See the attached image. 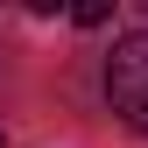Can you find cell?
I'll return each instance as SVG.
<instances>
[{
  "mask_svg": "<svg viewBox=\"0 0 148 148\" xmlns=\"http://www.w3.org/2000/svg\"><path fill=\"white\" fill-rule=\"evenodd\" d=\"M0 148H7V141H0Z\"/></svg>",
  "mask_w": 148,
  "mask_h": 148,
  "instance_id": "cell-3",
  "label": "cell"
},
{
  "mask_svg": "<svg viewBox=\"0 0 148 148\" xmlns=\"http://www.w3.org/2000/svg\"><path fill=\"white\" fill-rule=\"evenodd\" d=\"M71 21H78V28H99V21H113V7H106V0H78Z\"/></svg>",
  "mask_w": 148,
  "mask_h": 148,
  "instance_id": "cell-2",
  "label": "cell"
},
{
  "mask_svg": "<svg viewBox=\"0 0 148 148\" xmlns=\"http://www.w3.org/2000/svg\"><path fill=\"white\" fill-rule=\"evenodd\" d=\"M106 99H113V113L134 134H148V28L113 42V57H106Z\"/></svg>",
  "mask_w": 148,
  "mask_h": 148,
  "instance_id": "cell-1",
  "label": "cell"
}]
</instances>
